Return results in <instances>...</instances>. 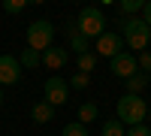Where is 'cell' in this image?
Instances as JSON below:
<instances>
[{
  "label": "cell",
  "instance_id": "7402d4cb",
  "mask_svg": "<svg viewBox=\"0 0 151 136\" xmlns=\"http://www.w3.org/2000/svg\"><path fill=\"white\" fill-rule=\"evenodd\" d=\"M127 136H151V127L148 124H133V127H127Z\"/></svg>",
  "mask_w": 151,
  "mask_h": 136
},
{
  "label": "cell",
  "instance_id": "3957f363",
  "mask_svg": "<svg viewBox=\"0 0 151 136\" xmlns=\"http://www.w3.org/2000/svg\"><path fill=\"white\" fill-rule=\"evenodd\" d=\"M76 27H79V33H85L88 40H100V36L106 33V15H103V9H97V6H85L79 12V18H76Z\"/></svg>",
  "mask_w": 151,
  "mask_h": 136
},
{
  "label": "cell",
  "instance_id": "7c38bea8",
  "mask_svg": "<svg viewBox=\"0 0 151 136\" xmlns=\"http://www.w3.org/2000/svg\"><path fill=\"white\" fill-rule=\"evenodd\" d=\"M148 82H151V76H145V73H133V76L127 79V94H136V97H139V94L148 88Z\"/></svg>",
  "mask_w": 151,
  "mask_h": 136
},
{
  "label": "cell",
  "instance_id": "44dd1931",
  "mask_svg": "<svg viewBox=\"0 0 151 136\" xmlns=\"http://www.w3.org/2000/svg\"><path fill=\"white\" fill-rule=\"evenodd\" d=\"M136 67H139V73L151 76V52H142L139 58H136Z\"/></svg>",
  "mask_w": 151,
  "mask_h": 136
},
{
  "label": "cell",
  "instance_id": "603a6c76",
  "mask_svg": "<svg viewBox=\"0 0 151 136\" xmlns=\"http://www.w3.org/2000/svg\"><path fill=\"white\" fill-rule=\"evenodd\" d=\"M145 24H148V27H151V0H145V6H142V15H139Z\"/></svg>",
  "mask_w": 151,
  "mask_h": 136
},
{
  "label": "cell",
  "instance_id": "5b68a950",
  "mask_svg": "<svg viewBox=\"0 0 151 136\" xmlns=\"http://www.w3.org/2000/svg\"><path fill=\"white\" fill-rule=\"evenodd\" d=\"M42 91H45V103H48V106H55V109H58V106H64V103L70 100V82H67V79H60V76H52V79L45 82V88H42Z\"/></svg>",
  "mask_w": 151,
  "mask_h": 136
},
{
  "label": "cell",
  "instance_id": "30bf717a",
  "mask_svg": "<svg viewBox=\"0 0 151 136\" xmlns=\"http://www.w3.org/2000/svg\"><path fill=\"white\" fill-rule=\"evenodd\" d=\"M67 40H70V48L76 55H85V52H91V40H88L85 33H79V27L70 21L67 24Z\"/></svg>",
  "mask_w": 151,
  "mask_h": 136
},
{
  "label": "cell",
  "instance_id": "d6986e66",
  "mask_svg": "<svg viewBox=\"0 0 151 136\" xmlns=\"http://www.w3.org/2000/svg\"><path fill=\"white\" fill-rule=\"evenodd\" d=\"M24 9H27V0H3V12H9V15H18Z\"/></svg>",
  "mask_w": 151,
  "mask_h": 136
},
{
  "label": "cell",
  "instance_id": "2e32d148",
  "mask_svg": "<svg viewBox=\"0 0 151 136\" xmlns=\"http://www.w3.org/2000/svg\"><path fill=\"white\" fill-rule=\"evenodd\" d=\"M18 64L24 70H36L40 67V52H33V48H24V52L18 55Z\"/></svg>",
  "mask_w": 151,
  "mask_h": 136
},
{
  "label": "cell",
  "instance_id": "484cf974",
  "mask_svg": "<svg viewBox=\"0 0 151 136\" xmlns=\"http://www.w3.org/2000/svg\"><path fill=\"white\" fill-rule=\"evenodd\" d=\"M148 52H151V45H148Z\"/></svg>",
  "mask_w": 151,
  "mask_h": 136
},
{
  "label": "cell",
  "instance_id": "ffe728a7",
  "mask_svg": "<svg viewBox=\"0 0 151 136\" xmlns=\"http://www.w3.org/2000/svg\"><path fill=\"white\" fill-rule=\"evenodd\" d=\"M88 85H91V76H85V73H76V76L70 79V88L73 91H85Z\"/></svg>",
  "mask_w": 151,
  "mask_h": 136
},
{
  "label": "cell",
  "instance_id": "6da1fadb",
  "mask_svg": "<svg viewBox=\"0 0 151 136\" xmlns=\"http://www.w3.org/2000/svg\"><path fill=\"white\" fill-rule=\"evenodd\" d=\"M124 30H121V40L127 42L130 48H136V52H148V45H151V27L139 18V15H133V18H124Z\"/></svg>",
  "mask_w": 151,
  "mask_h": 136
},
{
  "label": "cell",
  "instance_id": "9a60e30c",
  "mask_svg": "<svg viewBox=\"0 0 151 136\" xmlns=\"http://www.w3.org/2000/svg\"><path fill=\"white\" fill-rule=\"evenodd\" d=\"M100 136H127V127H124L118 118H112V121H103V130H100Z\"/></svg>",
  "mask_w": 151,
  "mask_h": 136
},
{
  "label": "cell",
  "instance_id": "d4e9b609",
  "mask_svg": "<svg viewBox=\"0 0 151 136\" xmlns=\"http://www.w3.org/2000/svg\"><path fill=\"white\" fill-rule=\"evenodd\" d=\"M148 121H151V106H148Z\"/></svg>",
  "mask_w": 151,
  "mask_h": 136
},
{
  "label": "cell",
  "instance_id": "8fae6325",
  "mask_svg": "<svg viewBox=\"0 0 151 136\" xmlns=\"http://www.w3.org/2000/svg\"><path fill=\"white\" fill-rule=\"evenodd\" d=\"M30 118L36 121V124H48V121L55 118V106H48L45 100H40V103L30 109Z\"/></svg>",
  "mask_w": 151,
  "mask_h": 136
},
{
  "label": "cell",
  "instance_id": "5bb4252c",
  "mask_svg": "<svg viewBox=\"0 0 151 136\" xmlns=\"http://www.w3.org/2000/svg\"><path fill=\"white\" fill-rule=\"evenodd\" d=\"M142 6H145V0H121L118 3V12L124 18H133L136 12H142Z\"/></svg>",
  "mask_w": 151,
  "mask_h": 136
},
{
  "label": "cell",
  "instance_id": "7a4b0ae2",
  "mask_svg": "<svg viewBox=\"0 0 151 136\" xmlns=\"http://www.w3.org/2000/svg\"><path fill=\"white\" fill-rule=\"evenodd\" d=\"M145 115H148V106L142 97L136 94H124L118 100V121L124 127H133V124H145Z\"/></svg>",
  "mask_w": 151,
  "mask_h": 136
},
{
  "label": "cell",
  "instance_id": "ba28073f",
  "mask_svg": "<svg viewBox=\"0 0 151 136\" xmlns=\"http://www.w3.org/2000/svg\"><path fill=\"white\" fill-rule=\"evenodd\" d=\"M121 33H103V36H100V40H97V55H103V58H115V55H121Z\"/></svg>",
  "mask_w": 151,
  "mask_h": 136
},
{
  "label": "cell",
  "instance_id": "52a82bcc",
  "mask_svg": "<svg viewBox=\"0 0 151 136\" xmlns=\"http://www.w3.org/2000/svg\"><path fill=\"white\" fill-rule=\"evenodd\" d=\"M112 73H115L118 79H124V82H127L133 73H139V67H136V55H130V52L115 55V58H112Z\"/></svg>",
  "mask_w": 151,
  "mask_h": 136
},
{
  "label": "cell",
  "instance_id": "277c9868",
  "mask_svg": "<svg viewBox=\"0 0 151 136\" xmlns=\"http://www.w3.org/2000/svg\"><path fill=\"white\" fill-rule=\"evenodd\" d=\"M24 40H27V48H33V52H40V55L48 52V48H52V40H55V24L45 21V18L33 21L27 27V33H24Z\"/></svg>",
  "mask_w": 151,
  "mask_h": 136
},
{
  "label": "cell",
  "instance_id": "ac0fdd59",
  "mask_svg": "<svg viewBox=\"0 0 151 136\" xmlns=\"http://www.w3.org/2000/svg\"><path fill=\"white\" fill-rule=\"evenodd\" d=\"M60 136H88V127L79 124V121H70V124L60 130Z\"/></svg>",
  "mask_w": 151,
  "mask_h": 136
},
{
  "label": "cell",
  "instance_id": "9c48e42d",
  "mask_svg": "<svg viewBox=\"0 0 151 136\" xmlns=\"http://www.w3.org/2000/svg\"><path fill=\"white\" fill-rule=\"evenodd\" d=\"M67 60H70V52L67 48H55V45L40 55V64L45 70H60V67H67Z\"/></svg>",
  "mask_w": 151,
  "mask_h": 136
},
{
  "label": "cell",
  "instance_id": "e0dca14e",
  "mask_svg": "<svg viewBox=\"0 0 151 136\" xmlns=\"http://www.w3.org/2000/svg\"><path fill=\"white\" fill-rule=\"evenodd\" d=\"M76 64H79V73H91L94 67H97V55L94 52H85V55H76Z\"/></svg>",
  "mask_w": 151,
  "mask_h": 136
},
{
  "label": "cell",
  "instance_id": "4fadbf2b",
  "mask_svg": "<svg viewBox=\"0 0 151 136\" xmlns=\"http://www.w3.org/2000/svg\"><path fill=\"white\" fill-rule=\"evenodd\" d=\"M100 118V109H97V103H82L79 106V124H91V121H97Z\"/></svg>",
  "mask_w": 151,
  "mask_h": 136
},
{
  "label": "cell",
  "instance_id": "cb8c5ba5",
  "mask_svg": "<svg viewBox=\"0 0 151 136\" xmlns=\"http://www.w3.org/2000/svg\"><path fill=\"white\" fill-rule=\"evenodd\" d=\"M0 106H3V91H0Z\"/></svg>",
  "mask_w": 151,
  "mask_h": 136
},
{
  "label": "cell",
  "instance_id": "8992f818",
  "mask_svg": "<svg viewBox=\"0 0 151 136\" xmlns=\"http://www.w3.org/2000/svg\"><path fill=\"white\" fill-rule=\"evenodd\" d=\"M18 79H21V64H18V58L0 55V88H3V85H15Z\"/></svg>",
  "mask_w": 151,
  "mask_h": 136
}]
</instances>
